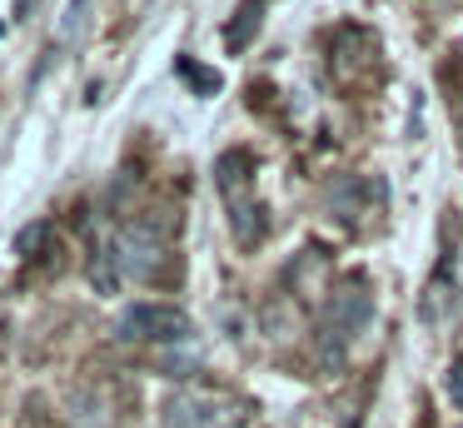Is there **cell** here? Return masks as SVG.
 Listing matches in <instances>:
<instances>
[{"mask_svg": "<svg viewBox=\"0 0 463 428\" xmlns=\"http://www.w3.org/2000/svg\"><path fill=\"white\" fill-rule=\"evenodd\" d=\"M329 309H324V324H319V358L324 368H344V354L349 344L369 328L373 319V294H369V279L349 274L339 289H329Z\"/></svg>", "mask_w": 463, "mask_h": 428, "instance_id": "cell-1", "label": "cell"}, {"mask_svg": "<svg viewBox=\"0 0 463 428\" xmlns=\"http://www.w3.org/2000/svg\"><path fill=\"white\" fill-rule=\"evenodd\" d=\"M165 428H244V404L210 388H180L165 398Z\"/></svg>", "mask_w": 463, "mask_h": 428, "instance_id": "cell-2", "label": "cell"}, {"mask_svg": "<svg viewBox=\"0 0 463 428\" xmlns=\"http://www.w3.org/2000/svg\"><path fill=\"white\" fill-rule=\"evenodd\" d=\"M110 254H115V264H120V279L150 284L165 269V234L155 224H145V219H135V224H120L110 234Z\"/></svg>", "mask_w": 463, "mask_h": 428, "instance_id": "cell-3", "label": "cell"}, {"mask_svg": "<svg viewBox=\"0 0 463 428\" xmlns=\"http://www.w3.org/2000/svg\"><path fill=\"white\" fill-rule=\"evenodd\" d=\"M115 334H120V344H184L194 324L175 304H130L115 324Z\"/></svg>", "mask_w": 463, "mask_h": 428, "instance_id": "cell-4", "label": "cell"}, {"mask_svg": "<svg viewBox=\"0 0 463 428\" xmlns=\"http://www.w3.org/2000/svg\"><path fill=\"white\" fill-rule=\"evenodd\" d=\"M214 179H220V195L224 204H240V189L254 185V159L244 155V149H230V155H220V165H214Z\"/></svg>", "mask_w": 463, "mask_h": 428, "instance_id": "cell-5", "label": "cell"}, {"mask_svg": "<svg viewBox=\"0 0 463 428\" xmlns=\"http://www.w3.org/2000/svg\"><path fill=\"white\" fill-rule=\"evenodd\" d=\"M230 229H234V239H240L244 249L260 244L264 229H269V219H264V204H260V199H240V204H230Z\"/></svg>", "mask_w": 463, "mask_h": 428, "instance_id": "cell-6", "label": "cell"}, {"mask_svg": "<svg viewBox=\"0 0 463 428\" xmlns=\"http://www.w3.org/2000/svg\"><path fill=\"white\" fill-rule=\"evenodd\" d=\"M90 284L100 289V294H115V289H120V264H115V254H110V239L95 244V254H90Z\"/></svg>", "mask_w": 463, "mask_h": 428, "instance_id": "cell-7", "label": "cell"}, {"mask_svg": "<svg viewBox=\"0 0 463 428\" xmlns=\"http://www.w3.org/2000/svg\"><path fill=\"white\" fill-rule=\"evenodd\" d=\"M51 244V224L45 219H31V224H21L15 229V239H11V249L21 259H41V249Z\"/></svg>", "mask_w": 463, "mask_h": 428, "instance_id": "cell-8", "label": "cell"}, {"mask_svg": "<svg viewBox=\"0 0 463 428\" xmlns=\"http://www.w3.org/2000/svg\"><path fill=\"white\" fill-rule=\"evenodd\" d=\"M260 10H264V0H244L240 10H234V25H230V50H244V40H250V25L260 30Z\"/></svg>", "mask_w": 463, "mask_h": 428, "instance_id": "cell-9", "label": "cell"}, {"mask_svg": "<svg viewBox=\"0 0 463 428\" xmlns=\"http://www.w3.org/2000/svg\"><path fill=\"white\" fill-rule=\"evenodd\" d=\"M175 70H180V75L190 80V85L200 90V95H214V90H220V75H210V70H200L190 55H180V60H175Z\"/></svg>", "mask_w": 463, "mask_h": 428, "instance_id": "cell-10", "label": "cell"}, {"mask_svg": "<svg viewBox=\"0 0 463 428\" xmlns=\"http://www.w3.org/2000/svg\"><path fill=\"white\" fill-rule=\"evenodd\" d=\"M449 398H453V408H463V354L449 364Z\"/></svg>", "mask_w": 463, "mask_h": 428, "instance_id": "cell-11", "label": "cell"}, {"mask_svg": "<svg viewBox=\"0 0 463 428\" xmlns=\"http://www.w3.org/2000/svg\"><path fill=\"white\" fill-rule=\"evenodd\" d=\"M80 15H85V0H71V15H65V35L80 30Z\"/></svg>", "mask_w": 463, "mask_h": 428, "instance_id": "cell-12", "label": "cell"}]
</instances>
